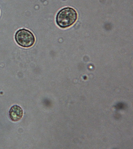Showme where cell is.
I'll use <instances>...</instances> for the list:
<instances>
[{"label":"cell","mask_w":133,"mask_h":149,"mask_svg":"<svg viewBox=\"0 0 133 149\" xmlns=\"http://www.w3.org/2000/svg\"><path fill=\"white\" fill-rule=\"evenodd\" d=\"M77 18V13L73 8L66 7L60 11L56 16L58 25L61 28H66L73 24Z\"/></svg>","instance_id":"cell-1"},{"label":"cell","mask_w":133,"mask_h":149,"mask_svg":"<svg viewBox=\"0 0 133 149\" xmlns=\"http://www.w3.org/2000/svg\"><path fill=\"white\" fill-rule=\"evenodd\" d=\"M15 39L16 42L22 47H31L34 44L35 39L32 33L25 29H20L16 33Z\"/></svg>","instance_id":"cell-2"},{"label":"cell","mask_w":133,"mask_h":149,"mask_svg":"<svg viewBox=\"0 0 133 149\" xmlns=\"http://www.w3.org/2000/svg\"><path fill=\"white\" fill-rule=\"evenodd\" d=\"M23 114L22 109L18 105L12 106L9 111V117L13 121H19L22 118Z\"/></svg>","instance_id":"cell-3"}]
</instances>
